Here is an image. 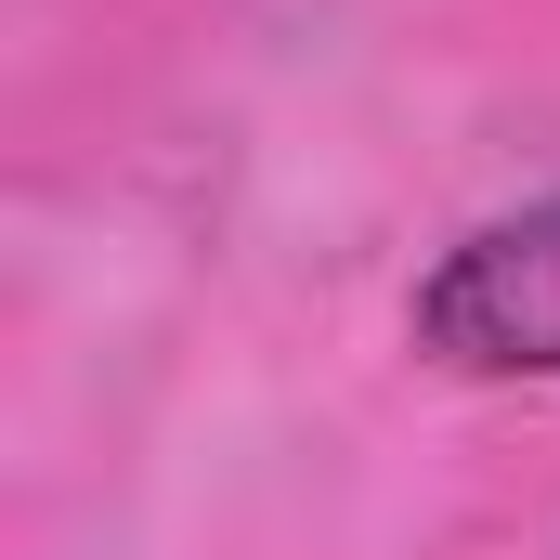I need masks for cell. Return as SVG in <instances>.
<instances>
[{"label": "cell", "instance_id": "cell-1", "mask_svg": "<svg viewBox=\"0 0 560 560\" xmlns=\"http://www.w3.org/2000/svg\"><path fill=\"white\" fill-rule=\"evenodd\" d=\"M430 365L456 378H560V196L456 235L405 300Z\"/></svg>", "mask_w": 560, "mask_h": 560}]
</instances>
